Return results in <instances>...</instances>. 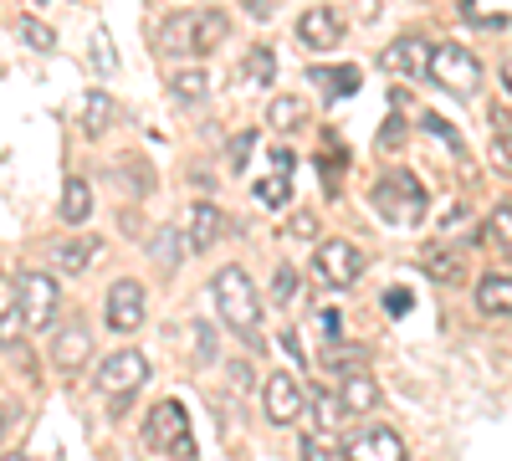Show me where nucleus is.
Returning a JSON list of instances; mask_svg holds the SVG:
<instances>
[{
    "label": "nucleus",
    "mask_w": 512,
    "mask_h": 461,
    "mask_svg": "<svg viewBox=\"0 0 512 461\" xmlns=\"http://www.w3.org/2000/svg\"><path fill=\"white\" fill-rule=\"evenodd\" d=\"M369 205H374V216H379V221H390V226L410 231V226L425 221V205H431V195H425V185H420L410 170H390V175H379V180H374Z\"/></svg>",
    "instance_id": "obj_1"
},
{
    "label": "nucleus",
    "mask_w": 512,
    "mask_h": 461,
    "mask_svg": "<svg viewBox=\"0 0 512 461\" xmlns=\"http://www.w3.org/2000/svg\"><path fill=\"white\" fill-rule=\"evenodd\" d=\"M210 298H216V313L226 328L236 333H256V323H262V298H256V287L246 277V267H221L216 282H210Z\"/></svg>",
    "instance_id": "obj_2"
},
{
    "label": "nucleus",
    "mask_w": 512,
    "mask_h": 461,
    "mask_svg": "<svg viewBox=\"0 0 512 461\" xmlns=\"http://www.w3.org/2000/svg\"><path fill=\"white\" fill-rule=\"evenodd\" d=\"M144 380H149V359L139 349H118L98 364V390L108 395L113 410H128V400L144 390Z\"/></svg>",
    "instance_id": "obj_3"
},
{
    "label": "nucleus",
    "mask_w": 512,
    "mask_h": 461,
    "mask_svg": "<svg viewBox=\"0 0 512 461\" xmlns=\"http://www.w3.org/2000/svg\"><path fill=\"white\" fill-rule=\"evenodd\" d=\"M144 441L149 446H164L169 456H180V461H195V441H190V415L180 400H159L149 410V421H144Z\"/></svg>",
    "instance_id": "obj_4"
},
{
    "label": "nucleus",
    "mask_w": 512,
    "mask_h": 461,
    "mask_svg": "<svg viewBox=\"0 0 512 461\" xmlns=\"http://www.w3.org/2000/svg\"><path fill=\"white\" fill-rule=\"evenodd\" d=\"M431 77L451 98H472L482 88V62L466 52L461 41H446V47H436V57H431Z\"/></svg>",
    "instance_id": "obj_5"
},
{
    "label": "nucleus",
    "mask_w": 512,
    "mask_h": 461,
    "mask_svg": "<svg viewBox=\"0 0 512 461\" xmlns=\"http://www.w3.org/2000/svg\"><path fill=\"white\" fill-rule=\"evenodd\" d=\"M313 272H318V282H323V287H333V292H349V287L359 282V272H364V251H359L354 241H338V236H328V241L313 251Z\"/></svg>",
    "instance_id": "obj_6"
},
{
    "label": "nucleus",
    "mask_w": 512,
    "mask_h": 461,
    "mask_svg": "<svg viewBox=\"0 0 512 461\" xmlns=\"http://www.w3.org/2000/svg\"><path fill=\"white\" fill-rule=\"evenodd\" d=\"M303 405H308L303 380H297V374H287V369H277L272 380H267V390H262V410H267V421H272V426H292L297 415H303Z\"/></svg>",
    "instance_id": "obj_7"
},
{
    "label": "nucleus",
    "mask_w": 512,
    "mask_h": 461,
    "mask_svg": "<svg viewBox=\"0 0 512 461\" xmlns=\"http://www.w3.org/2000/svg\"><path fill=\"white\" fill-rule=\"evenodd\" d=\"M431 57H436V47L425 41L420 31H405L400 41H390V47L379 52V67H390V72H400V77H431Z\"/></svg>",
    "instance_id": "obj_8"
},
{
    "label": "nucleus",
    "mask_w": 512,
    "mask_h": 461,
    "mask_svg": "<svg viewBox=\"0 0 512 461\" xmlns=\"http://www.w3.org/2000/svg\"><path fill=\"white\" fill-rule=\"evenodd\" d=\"M16 303L31 318V328H47L57 318V282L47 272H21L16 277Z\"/></svg>",
    "instance_id": "obj_9"
},
{
    "label": "nucleus",
    "mask_w": 512,
    "mask_h": 461,
    "mask_svg": "<svg viewBox=\"0 0 512 461\" xmlns=\"http://www.w3.org/2000/svg\"><path fill=\"white\" fill-rule=\"evenodd\" d=\"M103 313H108V328H113V333H134V328L144 323V287H139L134 277H118V282L108 287Z\"/></svg>",
    "instance_id": "obj_10"
},
{
    "label": "nucleus",
    "mask_w": 512,
    "mask_h": 461,
    "mask_svg": "<svg viewBox=\"0 0 512 461\" xmlns=\"http://www.w3.org/2000/svg\"><path fill=\"white\" fill-rule=\"evenodd\" d=\"M344 451H349V461H410L400 431H390V426H364L359 436H349Z\"/></svg>",
    "instance_id": "obj_11"
},
{
    "label": "nucleus",
    "mask_w": 512,
    "mask_h": 461,
    "mask_svg": "<svg viewBox=\"0 0 512 461\" xmlns=\"http://www.w3.org/2000/svg\"><path fill=\"white\" fill-rule=\"evenodd\" d=\"M297 41H303L308 52H333L338 41H344V21H338L328 6H308L297 16Z\"/></svg>",
    "instance_id": "obj_12"
},
{
    "label": "nucleus",
    "mask_w": 512,
    "mask_h": 461,
    "mask_svg": "<svg viewBox=\"0 0 512 461\" xmlns=\"http://www.w3.org/2000/svg\"><path fill=\"white\" fill-rule=\"evenodd\" d=\"M195 36H200V11H180V16H164L159 47H164L169 57H200Z\"/></svg>",
    "instance_id": "obj_13"
},
{
    "label": "nucleus",
    "mask_w": 512,
    "mask_h": 461,
    "mask_svg": "<svg viewBox=\"0 0 512 461\" xmlns=\"http://www.w3.org/2000/svg\"><path fill=\"white\" fill-rule=\"evenodd\" d=\"M82 359H88V323L72 318V323H62V328L52 333V364H57L62 374H72Z\"/></svg>",
    "instance_id": "obj_14"
},
{
    "label": "nucleus",
    "mask_w": 512,
    "mask_h": 461,
    "mask_svg": "<svg viewBox=\"0 0 512 461\" xmlns=\"http://www.w3.org/2000/svg\"><path fill=\"white\" fill-rule=\"evenodd\" d=\"M113 118H118V103H113L103 88L82 93V134H88V139H103V134L113 129Z\"/></svg>",
    "instance_id": "obj_15"
},
{
    "label": "nucleus",
    "mask_w": 512,
    "mask_h": 461,
    "mask_svg": "<svg viewBox=\"0 0 512 461\" xmlns=\"http://www.w3.org/2000/svg\"><path fill=\"white\" fill-rule=\"evenodd\" d=\"M221 231H226V216L216 211V205L195 200V205H190V246H195V251H210V246L221 241Z\"/></svg>",
    "instance_id": "obj_16"
},
{
    "label": "nucleus",
    "mask_w": 512,
    "mask_h": 461,
    "mask_svg": "<svg viewBox=\"0 0 512 461\" xmlns=\"http://www.w3.org/2000/svg\"><path fill=\"white\" fill-rule=\"evenodd\" d=\"M477 308L487 318H512V277L507 272H492L477 282Z\"/></svg>",
    "instance_id": "obj_17"
},
{
    "label": "nucleus",
    "mask_w": 512,
    "mask_h": 461,
    "mask_svg": "<svg viewBox=\"0 0 512 461\" xmlns=\"http://www.w3.org/2000/svg\"><path fill=\"white\" fill-rule=\"evenodd\" d=\"M338 400H344L349 415H364L379 405V385L369 380V374H344V385H338Z\"/></svg>",
    "instance_id": "obj_18"
},
{
    "label": "nucleus",
    "mask_w": 512,
    "mask_h": 461,
    "mask_svg": "<svg viewBox=\"0 0 512 461\" xmlns=\"http://www.w3.org/2000/svg\"><path fill=\"white\" fill-rule=\"evenodd\" d=\"M169 93H175L185 108H190V103H205L210 72H205V67H175V72H169Z\"/></svg>",
    "instance_id": "obj_19"
},
{
    "label": "nucleus",
    "mask_w": 512,
    "mask_h": 461,
    "mask_svg": "<svg viewBox=\"0 0 512 461\" xmlns=\"http://www.w3.org/2000/svg\"><path fill=\"white\" fill-rule=\"evenodd\" d=\"M88 216H93V185L72 175V180L62 185V221H67V226H82Z\"/></svg>",
    "instance_id": "obj_20"
},
{
    "label": "nucleus",
    "mask_w": 512,
    "mask_h": 461,
    "mask_svg": "<svg viewBox=\"0 0 512 461\" xmlns=\"http://www.w3.org/2000/svg\"><path fill=\"white\" fill-rule=\"evenodd\" d=\"M93 257H98V236H72V241H62V246H57V267H62V272H82V267H93Z\"/></svg>",
    "instance_id": "obj_21"
},
{
    "label": "nucleus",
    "mask_w": 512,
    "mask_h": 461,
    "mask_svg": "<svg viewBox=\"0 0 512 461\" xmlns=\"http://www.w3.org/2000/svg\"><path fill=\"white\" fill-rule=\"evenodd\" d=\"M313 82L328 98H349L359 88V67H313Z\"/></svg>",
    "instance_id": "obj_22"
},
{
    "label": "nucleus",
    "mask_w": 512,
    "mask_h": 461,
    "mask_svg": "<svg viewBox=\"0 0 512 461\" xmlns=\"http://www.w3.org/2000/svg\"><path fill=\"white\" fill-rule=\"evenodd\" d=\"M241 77L251 82V88H267V82L277 77V57H272V47H251L246 62H241Z\"/></svg>",
    "instance_id": "obj_23"
},
{
    "label": "nucleus",
    "mask_w": 512,
    "mask_h": 461,
    "mask_svg": "<svg viewBox=\"0 0 512 461\" xmlns=\"http://www.w3.org/2000/svg\"><path fill=\"white\" fill-rule=\"evenodd\" d=\"M487 123H492V139H497V164L512 170V118H507V108H492Z\"/></svg>",
    "instance_id": "obj_24"
},
{
    "label": "nucleus",
    "mask_w": 512,
    "mask_h": 461,
    "mask_svg": "<svg viewBox=\"0 0 512 461\" xmlns=\"http://www.w3.org/2000/svg\"><path fill=\"white\" fill-rule=\"evenodd\" d=\"M303 461H349V451L338 446L328 431H313V436L303 441Z\"/></svg>",
    "instance_id": "obj_25"
},
{
    "label": "nucleus",
    "mask_w": 512,
    "mask_h": 461,
    "mask_svg": "<svg viewBox=\"0 0 512 461\" xmlns=\"http://www.w3.org/2000/svg\"><path fill=\"white\" fill-rule=\"evenodd\" d=\"M26 328H31V318L21 313V303H11L6 313H0V349H16L26 339Z\"/></svg>",
    "instance_id": "obj_26"
},
{
    "label": "nucleus",
    "mask_w": 512,
    "mask_h": 461,
    "mask_svg": "<svg viewBox=\"0 0 512 461\" xmlns=\"http://www.w3.org/2000/svg\"><path fill=\"white\" fill-rule=\"evenodd\" d=\"M308 405H313V421H318V431H328L338 415H344V400L338 395H328V390H308Z\"/></svg>",
    "instance_id": "obj_27"
},
{
    "label": "nucleus",
    "mask_w": 512,
    "mask_h": 461,
    "mask_svg": "<svg viewBox=\"0 0 512 461\" xmlns=\"http://www.w3.org/2000/svg\"><path fill=\"white\" fill-rule=\"evenodd\" d=\"M487 231H492V241H497V251L512 262V205H497V211L487 216Z\"/></svg>",
    "instance_id": "obj_28"
},
{
    "label": "nucleus",
    "mask_w": 512,
    "mask_h": 461,
    "mask_svg": "<svg viewBox=\"0 0 512 461\" xmlns=\"http://www.w3.org/2000/svg\"><path fill=\"white\" fill-rule=\"evenodd\" d=\"M420 267L431 272L436 282H451V287L461 282V262H456V257H446V251H425V262H420Z\"/></svg>",
    "instance_id": "obj_29"
},
{
    "label": "nucleus",
    "mask_w": 512,
    "mask_h": 461,
    "mask_svg": "<svg viewBox=\"0 0 512 461\" xmlns=\"http://www.w3.org/2000/svg\"><path fill=\"white\" fill-rule=\"evenodd\" d=\"M16 26H21V41H26V47H36V52H52V47H57V36H52V26H41L36 16H21Z\"/></svg>",
    "instance_id": "obj_30"
},
{
    "label": "nucleus",
    "mask_w": 512,
    "mask_h": 461,
    "mask_svg": "<svg viewBox=\"0 0 512 461\" xmlns=\"http://www.w3.org/2000/svg\"><path fill=\"white\" fill-rule=\"evenodd\" d=\"M292 298H297V267H287V262H282V267H277V277H272V303H277V308H287Z\"/></svg>",
    "instance_id": "obj_31"
},
{
    "label": "nucleus",
    "mask_w": 512,
    "mask_h": 461,
    "mask_svg": "<svg viewBox=\"0 0 512 461\" xmlns=\"http://www.w3.org/2000/svg\"><path fill=\"white\" fill-rule=\"evenodd\" d=\"M149 257L164 262V267H175V262H180V236H175V231H159V236L149 241Z\"/></svg>",
    "instance_id": "obj_32"
},
{
    "label": "nucleus",
    "mask_w": 512,
    "mask_h": 461,
    "mask_svg": "<svg viewBox=\"0 0 512 461\" xmlns=\"http://www.w3.org/2000/svg\"><path fill=\"white\" fill-rule=\"evenodd\" d=\"M267 118L277 123V129H297V123H303V103H297V98H277L267 108Z\"/></svg>",
    "instance_id": "obj_33"
},
{
    "label": "nucleus",
    "mask_w": 512,
    "mask_h": 461,
    "mask_svg": "<svg viewBox=\"0 0 512 461\" xmlns=\"http://www.w3.org/2000/svg\"><path fill=\"white\" fill-rule=\"evenodd\" d=\"M287 190H292V185H287L282 175H267L262 185H256V200H262L267 211H277V205H287Z\"/></svg>",
    "instance_id": "obj_34"
},
{
    "label": "nucleus",
    "mask_w": 512,
    "mask_h": 461,
    "mask_svg": "<svg viewBox=\"0 0 512 461\" xmlns=\"http://www.w3.org/2000/svg\"><path fill=\"white\" fill-rule=\"evenodd\" d=\"M93 62H98V72H113V67H118L113 41H108V26H98V31H93Z\"/></svg>",
    "instance_id": "obj_35"
},
{
    "label": "nucleus",
    "mask_w": 512,
    "mask_h": 461,
    "mask_svg": "<svg viewBox=\"0 0 512 461\" xmlns=\"http://www.w3.org/2000/svg\"><path fill=\"white\" fill-rule=\"evenodd\" d=\"M425 129H431V134H436V139H446V149H461V134H456V129H451V123H441V118H436V113H425Z\"/></svg>",
    "instance_id": "obj_36"
},
{
    "label": "nucleus",
    "mask_w": 512,
    "mask_h": 461,
    "mask_svg": "<svg viewBox=\"0 0 512 461\" xmlns=\"http://www.w3.org/2000/svg\"><path fill=\"white\" fill-rule=\"evenodd\" d=\"M384 308H390V318H405L410 313V292L405 287H390V292H384Z\"/></svg>",
    "instance_id": "obj_37"
},
{
    "label": "nucleus",
    "mask_w": 512,
    "mask_h": 461,
    "mask_svg": "<svg viewBox=\"0 0 512 461\" xmlns=\"http://www.w3.org/2000/svg\"><path fill=\"white\" fill-rule=\"evenodd\" d=\"M292 236H297V241H313V236H318V221H313L308 211H297V216H292Z\"/></svg>",
    "instance_id": "obj_38"
},
{
    "label": "nucleus",
    "mask_w": 512,
    "mask_h": 461,
    "mask_svg": "<svg viewBox=\"0 0 512 461\" xmlns=\"http://www.w3.org/2000/svg\"><path fill=\"white\" fill-rule=\"evenodd\" d=\"M251 149H256V134H251V129H246V134H236V139H231V164H246V154H251Z\"/></svg>",
    "instance_id": "obj_39"
},
{
    "label": "nucleus",
    "mask_w": 512,
    "mask_h": 461,
    "mask_svg": "<svg viewBox=\"0 0 512 461\" xmlns=\"http://www.w3.org/2000/svg\"><path fill=\"white\" fill-rule=\"evenodd\" d=\"M318 328H323V339H338V328H344V323H338V308H323L318 313Z\"/></svg>",
    "instance_id": "obj_40"
},
{
    "label": "nucleus",
    "mask_w": 512,
    "mask_h": 461,
    "mask_svg": "<svg viewBox=\"0 0 512 461\" xmlns=\"http://www.w3.org/2000/svg\"><path fill=\"white\" fill-rule=\"evenodd\" d=\"M272 164H277V170H287V175H292V164H297V154H292V149L282 144V149H272Z\"/></svg>",
    "instance_id": "obj_41"
},
{
    "label": "nucleus",
    "mask_w": 512,
    "mask_h": 461,
    "mask_svg": "<svg viewBox=\"0 0 512 461\" xmlns=\"http://www.w3.org/2000/svg\"><path fill=\"white\" fill-rule=\"evenodd\" d=\"M241 6H246L251 16H272V0H241Z\"/></svg>",
    "instance_id": "obj_42"
},
{
    "label": "nucleus",
    "mask_w": 512,
    "mask_h": 461,
    "mask_svg": "<svg viewBox=\"0 0 512 461\" xmlns=\"http://www.w3.org/2000/svg\"><path fill=\"white\" fill-rule=\"evenodd\" d=\"M502 88L512 93V62H502Z\"/></svg>",
    "instance_id": "obj_43"
},
{
    "label": "nucleus",
    "mask_w": 512,
    "mask_h": 461,
    "mask_svg": "<svg viewBox=\"0 0 512 461\" xmlns=\"http://www.w3.org/2000/svg\"><path fill=\"white\" fill-rule=\"evenodd\" d=\"M0 461H31V456H21V451H16V456H0Z\"/></svg>",
    "instance_id": "obj_44"
},
{
    "label": "nucleus",
    "mask_w": 512,
    "mask_h": 461,
    "mask_svg": "<svg viewBox=\"0 0 512 461\" xmlns=\"http://www.w3.org/2000/svg\"><path fill=\"white\" fill-rule=\"evenodd\" d=\"M0 436H6V415H0Z\"/></svg>",
    "instance_id": "obj_45"
},
{
    "label": "nucleus",
    "mask_w": 512,
    "mask_h": 461,
    "mask_svg": "<svg viewBox=\"0 0 512 461\" xmlns=\"http://www.w3.org/2000/svg\"><path fill=\"white\" fill-rule=\"evenodd\" d=\"M36 6H47V0H36Z\"/></svg>",
    "instance_id": "obj_46"
}]
</instances>
